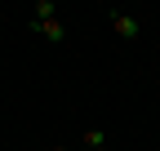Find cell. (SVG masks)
<instances>
[{
  "mask_svg": "<svg viewBox=\"0 0 160 151\" xmlns=\"http://www.w3.org/2000/svg\"><path fill=\"white\" fill-rule=\"evenodd\" d=\"M31 31H40L45 40H67V27H62V18H31Z\"/></svg>",
  "mask_w": 160,
  "mask_h": 151,
  "instance_id": "6da1fadb",
  "label": "cell"
},
{
  "mask_svg": "<svg viewBox=\"0 0 160 151\" xmlns=\"http://www.w3.org/2000/svg\"><path fill=\"white\" fill-rule=\"evenodd\" d=\"M111 27L125 36V40H138V36H142V22H138L133 13H111Z\"/></svg>",
  "mask_w": 160,
  "mask_h": 151,
  "instance_id": "7a4b0ae2",
  "label": "cell"
},
{
  "mask_svg": "<svg viewBox=\"0 0 160 151\" xmlns=\"http://www.w3.org/2000/svg\"><path fill=\"white\" fill-rule=\"evenodd\" d=\"M107 147V134H102V129H89V134H85V151H102Z\"/></svg>",
  "mask_w": 160,
  "mask_h": 151,
  "instance_id": "3957f363",
  "label": "cell"
},
{
  "mask_svg": "<svg viewBox=\"0 0 160 151\" xmlns=\"http://www.w3.org/2000/svg\"><path fill=\"white\" fill-rule=\"evenodd\" d=\"M36 18H58V9H53V0H36Z\"/></svg>",
  "mask_w": 160,
  "mask_h": 151,
  "instance_id": "277c9868",
  "label": "cell"
},
{
  "mask_svg": "<svg viewBox=\"0 0 160 151\" xmlns=\"http://www.w3.org/2000/svg\"><path fill=\"white\" fill-rule=\"evenodd\" d=\"M49 151H67V147H49Z\"/></svg>",
  "mask_w": 160,
  "mask_h": 151,
  "instance_id": "5b68a950",
  "label": "cell"
},
{
  "mask_svg": "<svg viewBox=\"0 0 160 151\" xmlns=\"http://www.w3.org/2000/svg\"><path fill=\"white\" fill-rule=\"evenodd\" d=\"M156 45H160V40H156Z\"/></svg>",
  "mask_w": 160,
  "mask_h": 151,
  "instance_id": "8992f818",
  "label": "cell"
},
{
  "mask_svg": "<svg viewBox=\"0 0 160 151\" xmlns=\"http://www.w3.org/2000/svg\"><path fill=\"white\" fill-rule=\"evenodd\" d=\"M102 151H107V147H102Z\"/></svg>",
  "mask_w": 160,
  "mask_h": 151,
  "instance_id": "52a82bcc",
  "label": "cell"
}]
</instances>
